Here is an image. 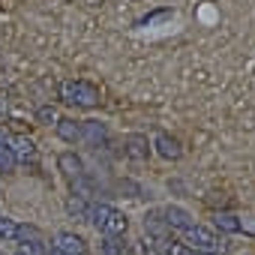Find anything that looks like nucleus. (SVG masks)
<instances>
[{
	"label": "nucleus",
	"instance_id": "f257e3e1",
	"mask_svg": "<svg viewBox=\"0 0 255 255\" xmlns=\"http://www.w3.org/2000/svg\"><path fill=\"white\" fill-rule=\"evenodd\" d=\"M87 222H93V228L102 234V237H123L126 231H129V216H126L123 210L99 201V204H90L87 210Z\"/></svg>",
	"mask_w": 255,
	"mask_h": 255
},
{
	"label": "nucleus",
	"instance_id": "f03ea898",
	"mask_svg": "<svg viewBox=\"0 0 255 255\" xmlns=\"http://www.w3.org/2000/svg\"><path fill=\"white\" fill-rule=\"evenodd\" d=\"M60 102L66 105H75V108H84V111H93L99 102H102V93L96 84L90 81H81V78H69V81H60Z\"/></svg>",
	"mask_w": 255,
	"mask_h": 255
},
{
	"label": "nucleus",
	"instance_id": "7ed1b4c3",
	"mask_svg": "<svg viewBox=\"0 0 255 255\" xmlns=\"http://www.w3.org/2000/svg\"><path fill=\"white\" fill-rule=\"evenodd\" d=\"M183 240H186V246H189L192 252H210V255H216V249H219L216 231L207 228V225H198V222H195L189 231H183Z\"/></svg>",
	"mask_w": 255,
	"mask_h": 255
},
{
	"label": "nucleus",
	"instance_id": "20e7f679",
	"mask_svg": "<svg viewBox=\"0 0 255 255\" xmlns=\"http://www.w3.org/2000/svg\"><path fill=\"white\" fill-rule=\"evenodd\" d=\"M162 219H165V225L171 231H189L195 225V216L186 207H180V204H165L162 207Z\"/></svg>",
	"mask_w": 255,
	"mask_h": 255
},
{
	"label": "nucleus",
	"instance_id": "39448f33",
	"mask_svg": "<svg viewBox=\"0 0 255 255\" xmlns=\"http://www.w3.org/2000/svg\"><path fill=\"white\" fill-rule=\"evenodd\" d=\"M150 153H153V147H150L147 135H126L123 138V156L126 159L144 162V159H150Z\"/></svg>",
	"mask_w": 255,
	"mask_h": 255
},
{
	"label": "nucleus",
	"instance_id": "423d86ee",
	"mask_svg": "<svg viewBox=\"0 0 255 255\" xmlns=\"http://www.w3.org/2000/svg\"><path fill=\"white\" fill-rule=\"evenodd\" d=\"M150 147L162 156V159H168V162H177L180 156H183V147H180V141L174 138V135H168V132H156V138L150 141Z\"/></svg>",
	"mask_w": 255,
	"mask_h": 255
},
{
	"label": "nucleus",
	"instance_id": "0eeeda50",
	"mask_svg": "<svg viewBox=\"0 0 255 255\" xmlns=\"http://www.w3.org/2000/svg\"><path fill=\"white\" fill-rule=\"evenodd\" d=\"M57 168L63 171V177H66L69 183H75V180L84 177V162H81V156H78L75 150L60 153V156H57Z\"/></svg>",
	"mask_w": 255,
	"mask_h": 255
},
{
	"label": "nucleus",
	"instance_id": "6e6552de",
	"mask_svg": "<svg viewBox=\"0 0 255 255\" xmlns=\"http://www.w3.org/2000/svg\"><path fill=\"white\" fill-rule=\"evenodd\" d=\"M81 141H87L93 147L105 144L108 141V126L102 120H81Z\"/></svg>",
	"mask_w": 255,
	"mask_h": 255
},
{
	"label": "nucleus",
	"instance_id": "1a4fd4ad",
	"mask_svg": "<svg viewBox=\"0 0 255 255\" xmlns=\"http://www.w3.org/2000/svg\"><path fill=\"white\" fill-rule=\"evenodd\" d=\"M54 246H57L60 252H66V255H87V243H84V237H78V234H72V231H60V234H54Z\"/></svg>",
	"mask_w": 255,
	"mask_h": 255
},
{
	"label": "nucleus",
	"instance_id": "9d476101",
	"mask_svg": "<svg viewBox=\"0 0 255 255\" xmlns=\"http://www.w3.org/2000/svg\"><path fill=\"white\" fill-rule=\"evenodd\" d=\"M54 132H57L60 141L75 144V141H81V120H75V117H60V120L54 123Z\"/></svg>",
	"mask_w": 255,
	"mask_h": 255
},
{
	"label": "nucleus",
	"instance_id": "9b49d317",
	"mask_svg": "<svg viewBox=\"0 0 255 255\" xmlns=\"http://www.w3.org/2000/svg\"><path fill=\"white\" fill-rule=\"evenodd\" d=\"M6 144H9V150L15 153V162H27V159L36 156V144H33L27 135H12V138H6Z\"/></svg>",
	"mask_w": 255,
	"mask_h": 255
},
{
	"label": "nucleus",
	"instance_id": "f8f14e48",
	"mask_svg": "<svg viewBox=\"0 0 255 255\" xmlns=\"http://www.w3.org/2000/svg\"><path fill=\"white\" fill-rule=\"evenodd\" d=\"M213 225H216L219 231H225V234H240V231H243V219L234 216V213H228V210H219V213L213 216Z\"/></svg>",
	"mask_w": 255,
	"mask_h": 255
},
{
	"label": "nucleus",
	"instance_id": "ddd939ff",
	"mask_svg": "<svg viewBox=\"0 0 255 255\" xmlns=\"http://www.w3.org/2000/svg\"><path fill=\"white\" fill-rule=\"evenodd\" d=\"M87 210H90V204H87L84 198L69 195V201H66V213H69V216H75L78 222H87Z\"/></svg>",
	"mask_w": 255,
	"mask_h": 255
},
{
	"label": "nucleus",
	"instance_id": "4468645a",
	"mask_svg": "<svg viewBox=\"0 0 255 255\" xmlns=\"http://www.w3.org/2000/svg\"><path fill=\"white\" fill-rule=\"evenodd\" d=\"M15 153L9 150V144L3 141V144H0V174H12L15 171Z\"/></svg>",
	"mask_w": 255,
	"mask_h": 255
},
{
	"label": "nucleus",
	"instance_id": "2eb2a0df",
	"mask_svg": "<svg viewBox=\"0 0 255 255\" xmlns=\"http://www.w3.org/2000/svg\"><path fill=\"white\" fill-rule=\"evenodd\" d=\"M102 255H126L123 237H102Z\"/></svg>",
	"mask_w": 255,
	"mask_h": 255
},
{
	"label": "nucleus",
	"instance_id": "dca6fc26",
	"mask_svg": "<svg viewBox=\"0 0 255 255\" xmlns=\"http://www.w3.org/2000/svg\"><path fill=\"white\" fill-rule=\"evenodd\" d=\"M15 237H18V222L0 213V240H15Z\"/></svg>",
	"mask_w": 255,
	"mask_h": 255
},
{
	"label": "nucleus",
	"instance_id": "f3484780",
	"mask_svg": "<svg viewBox=\"0 0 255 255\" xmlns=\"http://www.w3.org/2000/svg\"><path fill=\"white\" fill-rule=\"evenodd\" d=\"M36 120L48 126V123H57V120H60V114H57V108H54V105H39V108H36Z\"/></svg>",
	"mask_w": 255,
	"mask_h": 255
},
{
	"label": "nucleus",
	"instance_id": "a211bd4d",
	"mask_svg": "<svg viewBox=\"0 0 255 255\" xmlns=\"http://www.w3.org/2000/svg\"><path fill=\"white\" fill-rule=\"evenodd\" d=\"M45 255H66V252H60L57 246H51V249H45Z\"/></svg>",
	"mask_w": 255,
	"mask_h": 255
},
{
	"label": "nucleus",
	"instance_id": "6ab92c4d",
	"mask_svg": "<svg viewBox=\"0 0 255 255\" xmlns=\"http://www.w3.org/2000/svg\"><path fill=\"white\" fill-rule=\"evenodd\" d=\"M189 255H210V252H192V249H189Z\"/></svg>",
	"mask_w": 255,
	"mask_h": 255
},
{
	"label": "nucleus",
	"instance_id": "aec40b11",
	"mask_svg": "<svg viewBox=\"0 0 255 255\" xmlns=\"http://www.w3.org/2000/svg\"><path fill=\"white\" fill-rule=\"evenodd\" d=\"M3 141H6V138H3V132H0V144H3Z\"/></svg>",
	"mask_w": 255,
	"mask_h": 255
},
{
	"label": "nucleus",
	"instance_id": "412c9836",
	"mask_svg": "<svg viewBox=\"0 0 255 255\" xmlns=\"http://www.w3.org/2000/svg\"><path fill=\"white\" fill-rule=\"evenodd\" d=\"M156 255H165V252H156Z\"/></svg>",
	"mask_w": 255,
	"mask_h": 255
}]
</instances>
